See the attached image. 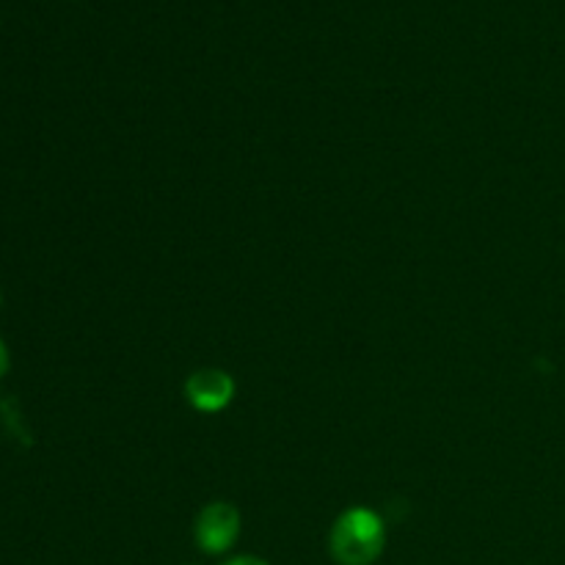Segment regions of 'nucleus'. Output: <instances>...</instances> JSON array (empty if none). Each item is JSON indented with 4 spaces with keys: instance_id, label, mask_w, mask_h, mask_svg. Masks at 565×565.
<instances>
[{
    "instance_id": "nucleus-4",
    "label": "nucleus",
    "mask_w": 565,
    "mask_h": 565,
    "mask_svg": "<svg viewBox=\"0 0 565 565\" xmlns=\"http://www.w3.org/2000/svg\"><path fill=\"white\" fill-rule=\"evenodd\" d=\"M9 364H11V359H9V348L3 345V340H0V379H3L6 373H9Z\"/></svg>"
},
{
    "instance_id": "nucleus-2",
    "label": "nucleus",
    "mask_w": 565,
    "mask_h": 565,
    "mask_svg": "<svg viewBox=\"0 0 565 565\" xmlns=\"http://www.w3.org/2000/svg\"><path fill=\"white\" fill-rule=\"evenodd\" d=\"M193 535H196V544L202 546V552L224 555L241 539V511L232 502H210L199 511Z\"/></svg>"
},
{
    "instance_id": "nucleus-5",
    "label": "nucleus",
    "mask_w": 565,
    "mask_h": 565,
    "mask_svg": "<svg viewBox=\"0 0 565 565\" xmlns=\"http://www.w3.org/2000/svg\"><path fill=\"white\" fill-rule=\"evenodd\" d=\"M224 565H270V563L259 561V557H252V555H243V557H235V561H230Z\"/></svg>"
},
{
    "instance_id": "nucleus-1",
    "label": "nucleus",
    "mask_w": 565,
    "mask_h": 565,
    "mask_svg": "<svg viewBox=\"0 0 565 565\" xmlns=\"http://www.w3.org/2000/svg\"><path fill=\"white\" fill-rule=\"evenodd\" d=\"M386 546V524L370 508H348L329 533V552L340 565H373Z\"/></svg>"
},
{
    "instance_id": "nucleus-3",
    "label": "nucleus",
    "mask_w": 565,
    "mask_h": 565,
    "mask_svg": "<svg viewBox=\"0 0 565 565\" xmlns=\"http://www.w3.org/2000/svg\"><path fill=\"white\" fill-rule=\"evenodd\" d=\"M185 397L196 412H224L232 403V397H235V381H232V375L224 373V370H196V373H191V379L185 381Z\"/></svg>"
},
{
    "instance_id": "nucleus-6",
    "label": "nucleus",
    "mask_w": 565,
    "mask_h": 565,
    "mask_svg": "<svg viewBox=\"0 0 565 565\" xmlns=\"http://www.w3.org/2000/svg\"><path fill=\"white\" fill-rule=\"evenodd\" d=\"M0 303H3V298H0Z\"/></svg>"
}]
</instances>
